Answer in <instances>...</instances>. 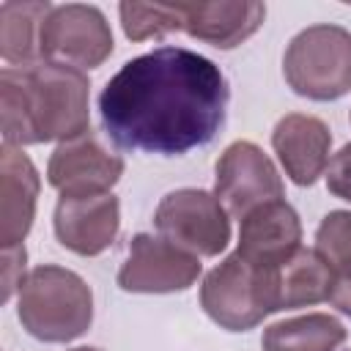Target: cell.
I'll return each instance as SVG.
<instances>
[{
    "instance_id": "1",
    "label": "cell",
    "mask_w": 351,
    "mask_h": 351,
    "mask_svg": "<svg viewBox=\"0 0 351 351\" xmlns=\"http://www.w3.org/2000/svg\"><path fill=\"white\" fill-rule=\"evenodd\" d=\"M228 101V80L214 60L186 47H156L107 80L99 115L121 148L178 156L217 137Z\"/></svg>"
},
{
    "instance_id": "2",
    "label": "cell",
    "mask_w": 351,
    "mask_h": 351,
    "mask_svg": "<svg viewBox=\"0 0 351 351\" xmlns=\"http://www.w3.org/2000/svg\"><path fill=\"white\" fill-rule=\"evenodd\" d=\"M90 82L85 71L38 60L0 71L3 143L36 145L71 140L90 126Z\"/></svg>"
},
{
    "instance_id": "3",
    "label": "cell",
    "mask_w": 351,
    "mask_h": 351,
    "mask_svg": "<svg viewBox=\"0 0 351 351\" xmlns=\"http://www.w3.org/2000/svg\"><path fill=\"white\" fill-rule=\"evenodd\" d=\"M16 318L22 329L41 343H69L90 329L93 321V291L71 269L44 263L27 271Z\"/></svg>"
},
{
    "instance_id": "4",
    "label": "cell",
    "mask_w": 351,
    "mask_h": 351,
    "mask_svg": "<svg viewBox=\"0 0 351 351\" xmlns=\"http://www.w3.org/2000/svg\"><path fill=\"white\" fill-rule=\"evenodd\" d=\"M280 266H255L239 252L217 263L200 285V307L228 332H247L282 310Z\"/></svg>"
},
{
    "instance_id": "5",
    "label": "cell",
    "mask_w": 351,
    "mask_h": 351,
    "mask_svg": "<svg viewBox=\"0 0 351 351\" xmlns=\"http://www.w3.org/2000/svg\"><path fill=\"white\" fill-rule=\"evenodd\" d=\"M282 74L296 96L335 101L351 90V33L340 25H310L299 30L285 55Z\"/></svg>"
},
{
    "instance_id": "6",
    "label": "cell",
    "mask_w": 351,
    "mask_h": 351,
    "mask_svg": "<svg viewBox=\"0 0 351 351\" xmlns=\"http://www.w3.org/2000/svg\"><path fill=\"white\" fill-rule=\"evenodd\" d=\"M154 225L162 239L197 258H214L230 241V214L206 189L184 186L167 192L154 211Z\"/></svg>"
},
{
    "instance_id": "7",
    "label": "cell",
    "mask_w": 351,
    "mask_h": 351,
    "mask_svg": "<svg viewBox=\"0 0 351 351\" xmlns=\"http://www.w3.org/2000/svg\"><path fill=\"white\" fill-rule=\"evenodd\" d=\"M112 55V30L96 5L66 3L52 5L41 25V60L74 66L80 71L99 69Z\"/></svg>"
},
{
    "instance_id": "8",
    "label": "cell",
    "mask_w": 351,
    "mask_h": 351,
    "mask_svg": "<svg viewBox=\"0 0 351 351\" xmlns=\"http://www.w3.org/2000/svg\"><path fill=\"white\" fill-rule=\"evenodd\" d=\"M214 195L233 219H241L255 206L280 200L285 195V186L274 162L263 154L261 145L250 140H236L217 159Z\"/></svg>"
},
{
    "instance_id": "9",
    "label": "cell",
    "mask_w": 351,
    "mask_h": 351,
    "mask_svg": "<svg viewBox=\"0 0 351 351\" xmlns=\"http://www.w3.org/2000/svg\"><path fill=\"white\" fill-rule=\"evenodd\" d=\"M200 269L197 255L162 236L137 233L118 269V285L126 293H178L197 282Z\"/></svg>"
},
{
    "instance_id": "10",
    "label": "cell",
    "mask_w": 351,
    "mask_h": 351,
    "mask_svg": "<svg viewBox=\"0 0 351 351\" xmlns=\"http://www.w3.org/2000/svg\"><path fill=\"white\" fill-rule=\"evenodd\" d=\"M123 176V159L93 129L58 143L47 162V181L60 195L110 192Z\"/></svg>"
},
{
    "instance_id": "11",
    "label": "cell",
    "mask_w": 351,
    "mask_h": 351,
    "mask_svg": "<svg viewBox=\"0 0 351 351\" xmlns=\"http://www.w3.org/2000/svg\"><path fill=\"white\" fill-rule=\"evenodd\" d=\"M52 225L58 241L66 250L82 258H93L115 241L121 230V203L112 192L60 195Z\"/></svg>"
},
{
    "instance_id": "12",
    "label": "cell",
    "mask_w": 351,
    "mask_h": 351,
    "mask_svg": "<svg viewBox=\"0 0 351 351\" xmlns=\"http://www.w3.org/2000/svg\"><path fill=\"white\" fill-rule=\"evenodd\" d=\"M302 250V222L291 203L269 200L239 219L236 252L255 266H280Z\"/></svg>"
},
{
    "instance_id": "13",
    "label": "cell",
    "mask_w": 351,
    "mask_h": 351,
    "mask_svg": "<svg viewBox=\"0 0 351 351\" xmlns=\"http://www.w3.org/2000/svg\"><path fill=\"white\" fill-rule=\"evenodd\" d=\"M271 148L293 184L313 186L329 165L332 132L315 115L288 112L274 123Z\"/></svg>"
},
{
    "instance_id": "14",
    "label": "cell",
    "mask_w": 351,
    "mask_h": 351,
    "mask_svg": "<svg viewBox=\"0 0 351 351\" xmlns=\"http://www.w3.org/2000/svg\"><path fill=\"white\" fill-rule=\"evenodd\" d=\"M38 170L30 156L3 143L0 148V244L19 247L33 228L38 203Z\"/></svg>"
},
{
    "instance_id": "15",
    "label": "cell",
    "mask_w": 351,
    "mask_h": 351,
    "mask_svg": "<svg viewBox=\"0 0 351 351\" xmlns=\"http://www.w3.org/2000/svg\"><path fill=\"white\" fill-rule=\"evenodd\" d=\"M178 8H181V30L217 49L239 47L266 19V5L255 0H239V3L200 0V3H178Z\"/></svg>"
},
{
    "instance_id": "16",
    "label": "cell",
    "mask_w": 351,
    "mask_h": 351,
    "mask_svg": "<svg viewBox=\"0 0 351 351\" xmlns=\"http://www.w3.org/2000/svg\"><path fill=\"white\" fill-rule=\"evenodd\" d=\"M346 326L329 313H307L269 324L261 337L263 351H337L346 343Z\"/></svg>"
},
{
    "instance_id": "17",
    "label": "cell",
    "mask_w": 351,
    "mask_h": 351,
    "mask_svg": "<svg viewBox=\"0 0 351 351\" xmlns=\"http://www.w3.org/2000/svg\"><path fill=\"white\" fill-rule=\"evenodd\" d=\"M52 5L44 3H0V55L8 66H30L41 60V25Z\"/></svg>"
},
{
    "instance_id": "18",
    "label": "cell",
    "mask_w": 351,
    "mask_h": 351,
    "mask_svg": "<svg viewBox=\"0 0 351 351\" xmlns=\"http://www.w3.org/2000/svg\"><path fill=\"white\" fill-rule=\"evenodd\" d=\"M315 252L332 274L329 304L351 318V211H329L315 230Z\"/></svg>"
},
{
    "instance_id": "19",
    "label": "cell",
    "mask_w": 351,
    "mask_h": 351,
    "mask_svg": "<svg viewBox=\"0 0 351 351\" xmlns=\"http://www.w3.org/2000/svg\"><path fill=\"white\" fill-rule=\"evenodd\" d=\"M121 27L132 41L162 38L173 30H181L178 3H121Z\"/></svg>"
},
{
    "instance_id": "20",
    "label": "cell",
    "mask_w": 351,
    "mask_h": 351,
    "mask_svg": "<svg viewBox=\"0 0 351 351\" xmlns=\"http://www.w3.org/2000/svg\"><path fill=\"white\" fill-rule=\"evenodd\" d=\"M326 189L351 203V143H346L326 165Z\"/></svg>"
},
{
    "instance_id": "21",
    "label": "cell",
    "mask_w": 351,
    "mask_h": 351,
    "mask_svg": "<svg viewBox=\"0 0 351 351\" xmlns=\"http://www.w3.org/2000/svg\"><path fill=\"white\" fill-rule=\"evenodd\" d=\"M25 263H27V252H25V244L19 247H5L3 250V302L11 299L14 291L22 288L25 282Z\"/></svg>"
},
{
    "instance_id": "22",
    "label": "cell",
    "mask_w": 351,
    "mask_h": 351,
    "mask_svg": "<svg viewBox=\"0 0 351 351\" xmlns=\"http://www.w3.org/2000/svg\"><path fill=\"white\" fill-rule=\"evenodd\" d=\"M71 351H101V348H96V346H77V348H71Z\"/></svg>"
}]
</instances>
